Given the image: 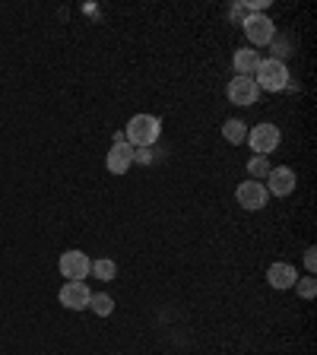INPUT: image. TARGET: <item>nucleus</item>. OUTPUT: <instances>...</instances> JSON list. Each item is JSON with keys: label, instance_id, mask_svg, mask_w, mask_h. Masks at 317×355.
<instances>
[{"label": "nucleus", "instance_id": "nucleus-1", "mask_svg": "<svg viewBox=\"0 0 317 355\" xmlns=\"http://www.w3.org/2000/svg\"><path fill=\"white\" fill-rule=\"evenodd\" d=\"M159 133H162V121L155 118V114H133L127 130H124V137L130 146L149 149L155 140H159Z\"/></svg>", "mask_w": 317, "mask_h": 355}, {"label": "nucleus", "instance_id": "nucleus-2", "mask_svg": "<svg viewBox=\"0 0 317 355\" xmlns=\"http://www.w3.org/2000/svg\"><path fill=\"white\" fill-rule=\"evenodd\" d=\"M254 83H257V89H266V92H280L289 83V67L282 64L280 58L260 60L257 73H254Z\"/></svg>", "mask_w": 317, "mask_h": 355}, {"label": "nucleus", "instance_id": "nucleus-3", "mask_svg": "<svg viewBox=\"0 0 317 355\" xmlns=\"http://www.w3.org/2000/svg\"><path fill=\"white\" fill-rule=\"evenodd\" d=\"M241 29H244V35H248V42L251 44H270L276 38L273 19L264 16V13H248L244 16V22H241Z\"/></svg>", "mask_w": 317, "mask_h": 355}, {"label": "nucleus", "instance_id": "nucleus-4", "mask_svg": "<svg viewBox=\"0 0 317 355\" xmlns=\"http://www.w3.org/2000/svg\"><path fill=\"white\" fill-rule=\"evenodd\" d=\"M280 140H282V133L276 124H257L251 133H248V143H251L254 155H264V159L280 146Z\"/></svg>", "mask_w": 317, "mask_h": 355}, {"label": "nucleus", "instance_id": "nucleus-5", "mask_svg": "<svg viewBox=\"0 0 317 355\" xmlns=\"http://www.w3.org/2000/svg\"><path fill=\"white\" fill-rule=\"evenodd\" d=\"M58 298L67 311H83V308H89V302H92V292H89V286L83 279H67Z\"/></svg>", "mask_w": 317, "mask_h": 355}, {"label": "nucleus", "instance_id": "nucleus-6", "mask_svg": "<svg viewBox=\"0 0 317 355\" xmlns=\"http://www.w3.org/2000/svg\"><path fill=\"white\" fill-rule=\"evenodd\" d=\"M58 266H60V276H64V279H86V276L92 273V260L83 251H64Z\"/></svg>", "mask_w": 317, "mask_h": 355}, {"label": "nucleus", "instance_id": "nucleus-7", "mask_svg": "<svg viewBox=\"0 0 317 355\" xmlns=\"http://www.w3.org/2000/svg\"><path fill=\"white\" fill-rule=\"evenodd\" d=\"M298 178L295 171L289 168V165H280V168H270V175H266V193H273V197H289V193L295 191Z\"/></svg>", "mask_w": 317, "mask_h": 355}, {"label": "nucleus", "instance_id": "nucleus-8", "mask_svg": "<svg viewBox=\"0 0 317 355\" xmlns=\"http://www.w3.org/2000/svg\"><path fill=\"white\" fill-rule=\"evenodd\" d=\"M235 200L241 203L244 209H264L266 207V200H270V193H266V187L260 184V181H241L235 191Z\"/></svg>", "mask_w": 317, "mask_h": 355}, {"label": "nucleus", "instance_id": "nucleus-9", "mask_svg": "<svg viewBox=\"0 0 317 355\" xmlns=\"http://www.w3.org/2000/svg\"><path fill=\"white\" fill-rule=\"evenodd\" d=\"M260 96L257 83H254V76H235V80L229 83V102L232 105H254Z\"/></svg>", "mask_w": 317, "mask_h": 355}, {"label": "nucleus", "instance_id": "nucleus-10", "mask_svg": "<svg viewBox=\"0 0 317 355\" xmlns=\"http://www.w3.org/2000/svg\"><path fill=\"white\" fill-rule=\"evenodd\" d=\"M105 165H108L111 175H127V168L133 165V146L130 143H114L108 159H105Z\"/></svg>", "mask_w": 317, "mask_h": 355}, {"label": "nucleus", "instance_id": "nucleus-11", "mask_svg": "<svg viewBox=\"0 0 317 355\" xmlns=\"http://www.w3.org/2000/svg\"><path fill=\"white\" fill-rule=\"evenodd\" d=\"M295 279H298L295 266H292V263H282V260L266 270V282H270L273 288H292V286H295Z\"/></svg>", "mask_w": 317, "mask_h": 355}, {"label": "nucleus", "instance_id": "nucleus-12", "mask_svg": "<svg viewBox=\"0 0 317 355\" xmlns=\"http://www.w3.org/2000/svg\"><path fill=\"white\" fill-rule=\"evenodd\" d=\"M260 54L251 51V48H241V51H235V73L238 76H254L260 67Z\"/></svg>", "mask_w": 317, "mask_h": 355}, {"label": "nucleus", "instance_id": "nucleus-13", "mask_svg": "<svg viewBox=\"0 0 317 355\" xmlns=\"http://www.w3.org/2000/svg\"><path fill=\"white\" fill-rule=\"evenodd\" d=\"M222 137H225L232 146H238V143L248 140V124H244V121H238V118H229L225 124H222Z\"/></svg>", "mask_w": 317, "mask_h": 355}, {"label": "nucleus", "instance_id": "nucleus-14", "mask_svg": "<svg viewBox=\"0 0 317 355\" xmlns=\"http://www.w3.org/2000/svg\"><path fill=\"white\" fill-rule=\"evenodd\" d=\"M92 273H96V279L102 282H111L114 276H118V263L111 257H102V260H92Z\"/></svg>", "mask_w": 317, "mask_h": 355}, {"label": "nucleus", "instance_id": "nucleus-15", "mask_svg": "<svg viewBox=\"0 0 317 355\" xmlns=\"http://www.w3.org/2000/svg\"><path fill=\"white\" fill-rule=\"evenodd\" d=\"M89 308L96 311L98 318H108L111 311H114V298L105 295V292H98V295H92V302H89Z\"/></svg>", "mask_w": 317, "mask_h": 355}, {"label": "nucleus", "instance_id": "nucleus-16", "mask_svg": "<svg viewBox=\"0 0 317 355\" xmlns=\"http://www.w3.org/2000/svg\"><path fill=\"white\" fill-rule=\"evenodd\" d=\"M248 175L251 178H266L270 175V162H266L264 155H254L251 162H248Z\"/></svg>", "mask_w": 317, "mask_h": 355}, {"label": "nucleus", "instance_id": "nucleus-17", "mask_svg": "<svg viewBox=\"0 0 317 355\" xmlns=\"http://www.w3.org/2000/svg\"><path fill=\"white\" fill-rule=\"evenodd\" d=\"M295 286H298V295H302L305 302H311V298H314V292H317L314 276H305V279H295Z\"/></svg>", "mask_w": 317, "mask_h": 355}, {"label": "nucleus", "instance_id": "nucleus-18", "mask_svg": "<svg viewBox=\"0 0 317 355\" xmlns=\"http://www.w3.org/2000/svg\"><path fill=\"white\" fill-rule=\"evenodd\" d=\"M305 266L314 273V266H317V251H314V248H308V251H305Z\"/></svg>", "mask_w": 317, "mask_h": 355}, {"label": "nucleus", "instance_id": "nucleus-19", "mask_svg": "<svg viewBox=\"0 0 317 355\" xmlns=\"http://www.w3.org/2000/svg\"><path fill=\"white\" fill-rule=\"evenodd\" d=\"M232 16H235V22H244V16H248V7H235V10H232Z\"/></svg>", "mask_w": 317, "mask_h": 355}]
</instances>
